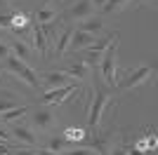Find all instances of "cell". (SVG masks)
Here are the masks:
<instances>
[{
	"label": "cell",
	"mask_w": 158,
	"mask_h": 155,
	"mask_svg": "<svg viewBox=\"0 0 158 155\" xmlns=\"http://www.w3.org/2000/svg\"><path fill=\"white\" fill-rule=\"evenodd\" d=\"M118 33H113L111 35V42H109V47H106L104 57H102V61H99V78L104 80L106 85H116V64H118Z\"/></svg>",
	"instance_id": "cell-1"
},
{
	"label": "cell",
	"mask_w": 158,
	"mask_h": 155,
	"mask_svg": "<svg viewBox=\"0 0 158 155\" xmlns=\"http://www.w3.org/2000/svg\"><path fill=\"white\" fill-rule=\"evenodd\" d=\"M153 73H156V71H153L151 66H137V68L127 71L123 80H116V82H118V87L123 92H130V89H137V87L146 85L153 78Z\"/></svg>",
	"instance_id": "cell-2"
},
{
	"label": "cell",
	"mask_w": 158,
	"mask_h": 155,
	"mask_svg": "<svg viewBox=\"0 0 158 155\" xmlns=\"http://www.w3.org/2000/svg\"><path fill=\"white\" fill-rule=\"evenodd\" d=\"M94 85H97V92H94V101H92V108H90V117H87V122H90V127H92V129H97L99 122H102V115H104L106 106L113 101V97H111V92L104 89L99 82H94Z\"/></svg>",
	"instance_id": "cell-3"
},
{
	"label": "cell",
	"mask_w": 158,
	"mask_h": 155,
	"mask_svg": "<svg viewBox=\"0 0 158 155\" xmlns=\"http://www.w3.org/2000/svg\"><path fill=\"white\" fill-rule=\"evenodd\" d=\"M2 64H5V68H7V71H10V73H14L17 78H21V80H24L26 85L35 87V89L40 87V80H38V75H35V71H33V68H31L28 64L19 61V59H14L12 54H10V57H7L5 61H2Z\"/></svg>",
	"instance_id": "cell-4"
},
{
	"label": "cell",
	"mask_w": 158,
	"mask_h": 155,
	"mask_svg": "<svg viewBox=\"0 0 158 155\" xmlns=\"http://www.w3.org/2000/svg\"><path fill=\"white\" fill-rule=\"evenodd\" d=\"M76 89H78V87H76V82H73V85H66V87L50 89V92H45V94L40 97V103H43V106H59V103H64L66 97H71Z\"/></svg>",
	"instance_id": "cell-5"
},
{
	"label": "cell",
	"mask_w": 158,
	"mask_h": 155,
	"mask_svg": "<svg viewBox=\"0 0 158 155\" xmlns=\"http://www.w3.org/2000/svg\"><path fill=\"white\" fill-rule=\"evenodd\" d=\"M31 125L35 129H40V132H50V129L54 127V113L47 106H43V108H35L31 115Z\"/></svg>",
	"instance_id": "cell-6"
},
{
	"label": "cell",
	"mask_w": 158,
	"mask_h": 155,
	"mask_svg": "<svg viewBox=\"0 0 158 155\" xmlns=\"http://www.w3.org/2000/svg\"><path fill=\"white\" fill-rule=\"evenodd\" d=\"M94 14V7H92V2L90 0H80V2H76V5L69 10V12L64 14V19L66 21H85V19H90Z\"/></svg>",
	"instance_id": "cell-7"
},
{
	"label": "cell",
	"mask_w": 158,
	"mask_h": 155,
	"mask_svg": "<svg viewBox=\"0 0 158 155\" xmlns=\"http://www.w3.org/2000/svg\"><path fill=\"white\" fill-rule=\"evenodd\" d=\"M40 85H45L47 89H57V87H66V85H73V78L66 71H50L43 75Z\"/></svg>",
	"instance_id": "cell-8"
},
{
	"label": "cell",
	"mask_w": 158,
	"mask_h": 155,
	"mask_svg": "<svg viewBox=\"0 0 158 155\" xmlns=\"http://www.w3.org/2000/svg\"><path fill=\"white\" fill-rule=\"evenodd\" d=\"M31 47H33L35 52H38V54H40L43 59H45L47 54H50V47H47L45 33H43V28H40V24H35V21L31 24Z\"/></svg>",
	"instance_id": "cell-9"
},
{
	"label": "cell",
	"mask_w": 158,
	"mask_h": 155,
	"mask_svg": "<svg viewBox=\"0 0 158 155\" xmlns=\"http://www.w3.org/2000/svg\"><path fill=\"white\" fill-rule=\"evenodd\" d=\"M109 42H111V38H104V40H94V45L87 47V57L83 59L87 66H97L99 61H102V57H104L106 47H109Z\"/></svg>",
	"instance_id": "cell-10"
},
{
	"label": "cell",
	"mask_w": 158,
	"mask_h": 155,
	"mask_svg": "<svg viewBox=\"0 0 158 155\" xmlns=\"http://www.w3.org/2000/svg\"><path fill=\"white\" fill-rule=\"evenodd\" d=\"M90 148L99 155H111V132H99L90 139Z\"/></svg>",
	"instance_id": "cell-11"
},
{
	"label": "cell",
	"mask_w": 158,
	"mask_h": 155,
	"mask_svg": "<svg viewBox=\"0 0 158 155\" xmlns=\"http://www.w3.org/2000/svg\"><path fill=\"white\" fill-rule=\"evenodd\" d=\"M12 134H14V139H17V143H24V146H35V143H38V134H35L31 127H26V125H14Z\"/></svg>",
	"instance_id": "cell-12"
},
{
	"label": "cell",
	"mask_w": 158,
	"mask_h": 155,
	"mask_svg": "<svg viewBox=\"0 0 158 155\" xmlns=\"http://www.w3.org/2000/svg\"><path fill=\"white\" fill-rule=\"evenodd\" d=\"M73 31H76V28L66 26L64 31L57 35V42H54V50H52L57 59H64V57H66V52H69V45H71V35H73Z\"/></svg>",
	"instance_id": "cell-13"
},
{
	"label": "cell",
	"mask_w": 158,
	"mask_h": 155,
	"mask_svg": "<svg viewBox=\"0 0 158 155\" xmlns=\"http://www.w3.org/2000/svg\"><path fill=\"white\" fill-rule=\"evenodd\" d=\"M10 52H12L14 59H19V61H24V64H28V61L33 59V47L26 45V42H24V40H19V38L10 42Z\"/></svg>",
	"instance_id": "cell-14"
},
{
	"label": "cell",
	"mask_w": 158,
	"mask_h": 155,
	"mask_svg": "<svg viewBox=\"0 0 158 155\" xmlns=\"http://www.w3.org/2000/svg\"><path fill=\"white\" fill-rule=\"evenodd\" d=\"M94 35H90V33H85V31H73V35H71V45H69V50L71 52H78V50H87L90 45H94Z\"/></svg>",
	"instance_id": "cell-15"
},
{
	"label": "cell",
	"mask_w": 158,
	"mask_h": 155,
	"mask_svg": "<svg viewBox=\"0 0 158 155\" xmlns=\"http://www.w3.org/2000/svg\"><path fill=\"white\" fill-rule=\"evenodd\" d=\"M64 71L69 73L73 80H87V78L92 75V66H87L85 61H73V64L66 66Z\"/></svg>",
	"instance_id": "cell-16"
},
{
	"label": "cell",
	"mask_w": 158,
	"mask_h": 155,
	"mask_svg": "<svg viewBox=\"0 0 158 155\" xmlns=\"http://www.w3.org/2000/svg\"><path fill=\"white\" fill-rule=\"evenodd\" d=\"M69 148H71V141H66L64 136H57V139H50V141H47L45 153L47 155H59V153H64V150H69Z\"/></svg>",
	"instance_id": "cell-17"
},
{
	"label": "cell",
	"mask_w": 158,
	"mask_h": 155,
	"mask_svg": "<svg viewBox=\"0 0 158 155\" xmlns=\"http://www.w3.org/2000/svg\"><path fill=\"white\" fill-rule=\"evenodd\" d=\"M78 31H85V33H90V35H97V33L104 31V21L90 17V19H85V21H80V24H78Z\"/></svg>",
	"instance_id": "cell-18"
},
{
	"label": "cell",
	"mask_w": 158,
	"mask_h": 155,
	"mask_svg": "<svg viewBox=\"0 0 158 155\" xmlns=\"http://www.w3.org/2000/svg\"><path fill=\"white\" fill-rule=\"evenodd\" d=\"M130 2L132 0H106L104 7H102V12L104 14H116V12H120V10H125Z\"/></svg>",
	"instance_id": "cell-19"
},
{
	"label": "cell",
	"mask_w": 158,
	"mask_h": 155,
	"mask_svg": "<svg viewBox=\"0 0 158 155\" xmlns=\"http://www.w3.org/2000/svg\"><path fill=\"white\" fill-rule=\"evenodd\" d=\"M26 113H28V106H17V108H12V110H5V113H0V120H2V122H14L17 117L26 115Z\"/></svg>",
	"instance_id": "cell-20"
},
{
	"label": "cell",
	"mask_w": 158,
	"mask_h": 155,
	"mask_svg": "<svg viewBox=\"0 0 158 155\" xmlns=\"http://www.w3.org/2000/svg\"><path fill=\"white\" fill-rule=\"evenodd\" d=\"M33 21H35V24H50V21H57V12H54V10H47V7H40L38 12H35V17H33Z\"/></svg>",
	"instance_id": "cell-21"
},
{
	"label": "cell",
	"mask_w": 158,
	"mask_h": 155,
	"mask_svg": "<svg viewBox=\"0 0 158 155\" xmlns=\"http://www.w3.org/2000/svg\"><path fill=\"white\" fill-rule=\"evenodd\" d=\"M17 103H19V97L14 99L12 94H2V99H0V113H5V110L17 108Z\"/></svg>",
	"instance_id": "cell-22"
},
{
	"label": "cell",
	"mask_w": 158,
	"mask_h": 155,
	"mask_svg": "<svg viewBox=\"0 0 158 155\" xmlns=\"http://www.w3.org/2000/svg\"><path fill=\"white\" fill-rule=\"evenodd\" d=\"M64 139H66V141H83L85 134H83V129H66Z\"/></svg>",
	"instance_id": "cell-23"
},
{
	"label": "cell",
	"mask_w": 158,
	"mask_h": 155,
	"mask_svg": "<svg viewBox=\"0 0 158 155\" xmlns=\"http://www.w3.org/2000/svg\"><path fill=\"white\" fill-rule=\"evenodd\" d=\"M59 155H94L92 148H76V150H64Z\"/></svg>",
	"instance_id": "cell-24"
},
{
	"label": "cell",
	"mask_w": 158,
	"mask_h": 155,
	"mask_svg": "<svg viewBox=\"0 0 158 155\" xmlns=\"http://www.w3.org/2000/svg\"><path fill=\"white\" fill-rule=\"evenodd\" d=\"M0 28L12 31V17H10V14H0Z\"/></svg>",
	"instance_id": "cell-25"
},
{
	"label": "cell",
	"mask_w": 158,
	"mask_h": 155,
	"mask_svg": "<svg viewBox=\"0 0 158 155\" xmlns=\"http://www.w3.org/2000/svg\"><path fill=\"white\" fill-rule=\"evenodd\" d=\"M10 54H12V52H10V45H7L5 40H0V61H5Z\"/></svg>",
	"instance_id": "cell-26"
},
{
	"label": "cell",
	"mask_w": 158,
	"mask_h": 155,
	"mask_svg": "<svg viewBox=\"0 0 158 155\" xmlns=\"http://www.w3.org/2000/svg\"><path fill=\"white\" fill-rule=\"evenodd\" d=\"M111 155H127V148H125V146H118V148L111 150Z\"/></svg>",
	"instance_id": "cell-27"
},
{
	"label": "cell",
	"mask_w": 158,
	"mask_h": 155,
	"mask_svg": "<svg viewBox=\"0 0 158 155\" xmlns=\"http://www.w3.org/2000/svg\"><path fill=\"white\" fill-rule=\"evenodd\" d=\"M10 146L12 143H0V155H12L10 153Z\"/></svg>",
	"instance_id": "cell-28"
},
{
	"label": "cell",
	"mask_w": 158,
	"mask_h": 155,
	"mask_svg": "<svg viewBox=\"0 0 158 155\" xmlns=\"http://www.w3.org/2000/svg\"><path fill=\"white\" fill-rule=\"evenodd\" d=\"M14 155H47V153H45V150H43V153H31V150H17Z\"/></svg>",
	"instance_id": "cell-29"
},
{
	"label": "cell",
	"mask_w": 158,
	"mask_h": 155,
	"mask_svg": "<svg viewBox=\"0 0 158 155\" xmlns=\"http://www.w3.org/2000/svg\"><path fill=\"white\" fill-rule=\"evenodd\" d=\"M90 2H92V7H94V10H102L106 0H90Z\"/></svg>",
	"instance_id": "cell-30"
},
{
	"label": "cell",
	"mask_w": 158,
	"mask_h": 155,
	"mask_svg": "<svg viewBox=\"0 0 158 155\" xmlns=\"http://www.w3.org/2000/svg\"><path fill=\"white\" fill-rule=\"evenodd\" d=\"M127 155H144V150L135 148V146H130V150H127Z\"/></svg>",
	"instance_id": "cell-31"
},
{
	"label": "cell",
	"mask_w": 158,
	"mask_h": 155,
	"mask_svg": "<svg viewBox=\"0 0 158 155\" xmlns=\"http://www.w3.org/2000/svg\"><path fill=\"white\" fill-rule=\"evenodd\" d=\"M142 5H151V7H156V0H139Z\"/></svg>",
	"instance_id": "cell-32"
},
{
	"label": "cell",
	"mask_w": 158,
	"mask_h": 155,
	"mask_svg": "<svg viewBox=\"0 0 158 155\" xmlns=\"http://www.w3.org/2000/svg\"><path fill=\"white\" fill-rule=\"evenodd\" d=\"M47 2H50V0H43V7H45V5H47Z\"/></svg>",
	"instance_id": "cell-33"
},
{
	"label": "cell",
	"mask_w": 158,
	"mask_h": 155,
	"mask_svg": "<svg viewBox=\"0 0 158 155\" xmlns=\"http://www.w3.org/2000/svg\"><path fill=\"white\" fill-rule=\"evenodd\" d=\"M0 40H2V28H0Z\"/></svg>",
	"instance_id": "cell-34"
},
{
	"label": "cell",
	"mask_w": 158,
	"mask_h": 155,
	"mask_svg": "<svg viewBox=\"0 0 158 155\" xmlns=\"http://www.w3.org/2000/svg\"><path fill=\"white\" fill-rule=\"evenodd\" d=\"M0 143H7V141H2V139H0Z\"/></svg>",
	"instance_id": "cell-35"
},
{
	"label": "cell",
	"mask_w": 158,
	"mask_h": 155,
	"mask_svg": "<svg viewBox=\"0 0 158 155\" xmlns=\"http://www.w3.org/2000/svg\"><path fill=\"white\" fill-rule=\"evenodd\" d=\"M144 155H153V153H144Z\"/></svg>",
	"instance_id": "cell-36"
},
{
	"label": "cell",
	"mask_w": 158,
	"mask_h": 155,
	"mask_svg": "<svg viewBox=\"0 0 158 155\" xmlns=\"http://www.w3.org/2000/svg\"><path fill=\"white\" fill-rule=\"evenodd\" d=\"M61 2H66V0H61Z\"/></svg>",
	"instance_id": "cell-37"
},
{
	"label": "cell",
	"mask_w": 158,
	"mask_h": 155,
	"mask_svg": "<svg viewBox=\"0 0 158 155\" xmlns=\"http://www.w3.org/2000/svg\"><path fill=\"white\" fill-rule=\"evenodd\" d=\"M7 2H10V0H7Z\"/></svg>",
	"instance_id": "cell-38"
}]
</instances>
